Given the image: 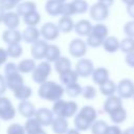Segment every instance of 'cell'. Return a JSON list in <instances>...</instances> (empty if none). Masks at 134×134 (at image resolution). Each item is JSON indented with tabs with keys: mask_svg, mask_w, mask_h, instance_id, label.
Returning a JSON list of instances; mask_svg holds the SVG:
<instances>
[{
	"mask_svg": "<svg viewBox=\"0 0 134 134\" xmlns=\"http://www.w3.org/2000/svg\"><path fill=\"white\" fill-rule=\"evenodd\" d=\"M65 92V88L61 85L55 83L54 81H46L40 84L38 89V95L48 102H57L62 98Z\"/></svg>",
	"mask_w": 134,
	"mask_h": 134,
	"instance_id": "obj_1",
	"label": "cell"
},
{
	"mask_svg": "<svg viewBox=\"0 0 134 134\" xmlns=\"http://www.w3.org/2000/svg\"><path fill=\"white\" fill-rule=\"evenodd\" d=\"M51 74V65L47 61L39 63L35 70L31 72V79L37 84H42L48 81V76Z\"/></svg>",
	"mask_w": 134,
	"mask_h": 134,
	"instance_id": "obj_2",
	"label": "cell"
},
{
	"mask_svg": "<svg viewBox=\"0 0 134 134\" xmlns=\"http://www.w3.org/2000/svg\"><path fill=\"white\" fill-rule=\"evenodd\" d=\"M16 115V109L10 99L5 96H0V118L3 120H10Z\"/></svg>",
	"mask_w": 134,
	"mask_h": 134,
	"instance_id": "obj_3",
	"label": "cell"
},
{
	"mask_svg": "<svg viewBox=\"0 0 134 134\" xmlns=\"http://www.w3.org/2000/svg\"><path fill=\"white\" fill-rule=\"evenodd\" d=\"M60 29L57 24L52 22H46L44 23L40 28V34L46 41H54L60 36Z\"/></svg>",
	"mask_w": 134,
	"mask_h": 134,
	"instance_id": "obj_4",
	"label": "cell"
},
{
	"mask_svg": "<svg viewBox=\"0 0 134 134\" xmlns=\"http://www.w3.org/2000/svg\"><path fill=\"white\" fill-rule=\"evenodd\" d=\"M68 50L73 58L81 59L87 52V43L82 39H73L69 43Z\"/></svg>",
	"mask_w": 134,
	"mask_h": 134,
	"instance_id": "obj_5",
	"label": "cell"
},
{
	"mask_svg": "<svg viewBox=\"0 0 134 134\" xmlns=\"http://www.w3.org/2000/svg\"><path fill=\"white\" fill-rule=\"evenodd\" d=\"M89 14L92 20L96 22H102L109 17V7L97 2L89 8Z\"/></svg>",
	"mask_w": 134,
	"mask_h": 134,
	"instance_id": "obj_6",
	"label": "cell"
},
{
	"mask_svg": "<svg viewBox=\"0 0 134 134\" xmlns=\"http://www.w3.org/2000/svg\"><path fill=\"white\" fill-rule=\"evenodd\" d=\"M94 69V65L89 59H80L75 65V71L77 72L79 76L82 77H88L92 75Z\"/></svg>",
	"mask_w": 134,
	"mask_h": 134,
	"instance_id": "obj_7",
	"label": "cell"
},
{
	"mask_svg": "<svg viewBox=\"0 0 134 134\" xmlns=\"http://www.w3.org/2000/svg\"><path fill=\"white\" fill-rule=\"evenodd\" d=\"M117 94L121 98H130L134 95V83L129 79H122L117 84Z\"/></svg>",
	"mask_w": 134,
	"mask_h": 134,
	"instance_id": "obj_8",
	"label": "cell"
},
{
	"mask_svg": "<svg viewBox=\"0 0 134 134\" xmlns=\"http://www.w3.org/2000/svg\"><path fill=\"white\" fill-rule=\"evenodd\" d=\"M48 46H49V44L46 42V40H39L36 43L31 44L30 53H31L32 59H35V60L45 59Z\"/></svg>",
	"mask_w": 134,
	"mask_h": 134,
	"instance_id": "obj_9",
	"label": "cell"
},
{
	"mask_svg": "<svg viewBox=\"0 0 134 134\" xmlns=\"http://www.w3.org/2000/svg\"><path fill=\"white\" fill-rule=\"evenodd\" d=\"M4 76H5L7 88L12 91H15L16 89H18L19 87L24 85V79H23V76L21 75V73L19 71L13 72V73H9V74H5Z\"/></svg>",
	"mask_w": 134,
	"mask_h": 134,
	"instance_id": "obj_10",
	"label": "cell"
},
{
	"mask_svg": "<svg viewBox=\"0 0 134 134\" xmlns=\"http://www.w3.org/2000/svg\"><path fill=\"white\" fill-rule=\"evenodd\" d=\"M53 114L54 113L52 112V110H49L47 108H40L36 111L35 117L38 119L41 126H49L54 120Z\"/></svg>",
	"mask_w": 134,
	"mask_h": 134,
	"instance_id": "obj_11",
	"label": "cell"
},
{
	"mask_svg": "<svg viewBox=\"0 0 134 134\" xmlns=\"http://www.w3.org/2000/svg\"><path fill=\"white\" fill-rule=\"evenodd\" d=\"M122 98L118 95H111L108 96L107 99L104 103V111L108 114H111L112 112H114L115 110L119 109L122 107Z\"/></svg>",
	"mask_w": 134,
	"mask_h": 134,
	"instance_id": "obj_12",
	"label": "cell"
},
{
	"mask_svg": "<svg viewBox=\"0 0 134 134\" xmlns=\"http://www.w3.org/2000/svg\"><path fill=\"white\" fill-rule=\"evenodd\" d=\"M40 29H38L37 27H32V26H27L26 28H24L23 32H22V39L25 43L28 44H34L37 41L40 40Z\"/></svg>",
	"mask_w": 134,
	"mask_h": 134,
	"instance_id": "obj_13",
	"label": "cell"
},
{
	"mask_svg": "<svg viewBox=\"0 0 134 134\" xmlns=\"http://www.w3.org/2000/svg\"><path fill=\"white\" fill-rule=\"evenodd\" d=\"M2 40L4 43H6L7 45L10 44H16V43H20L22 39V32H20L17 29H6L3 31L2 34Z\"/></svg>",
	"mask_w": 134,
	"mask_h": 134,
	"instance_id": "obj_14",
	"label": "cell"
},
{
	"mask_svg": "<svg viewBox=\"0 0 134 134\" xmlns=\"http://www.w3.org/2000/svg\"><path fill=\"white\" fill-rule=\"evenodd\" d=\"M36 111L37 110L35 108V105L30 103L29 100H22L18 105V112L20 113L21 116L25 118L34 117L36 114Z\"/></svg>",
	"mask_w": 134,
	"mask_h": 134,
	"instance_id": "obj_15",
	"label": "cell"
},
{
	"mask_svg": "<svg viewBox=\"0 0 134 134\" xmlns=\"http://www.w3.org/2000/svg\"><path fill=\"white\" fill-rule=\"evenodd\" d=\"M8 29H17L20 24V16L17 12H6L2 22Z\"/></svg>",
	"mask_w": 134,
	"mask_h": 134,
	"instance_id": "obj_16",
	"label": "cell"
},
{
	"mask_svg": "<svg viewBox=\"0 0 134 134\" xmlns=\"http://www.w3.org/2000/svg\"><path fill=\"white\" fill-rule=\"evenodd\" d=\"M91 76H92V81L98 86L103 85L104 83H106L107 81L110 80L109 79V70L107 68H105V67L95 68Z\"/></svg>",
	"mask_w": 134,
	"mask_h": 134,
	"instance_id": "obj_17",
	"label": "cell"
},
{
	"mask_svg": "<svg viewBox=\"0 0 134 134\" xmlns=\"http://www.w3.org/2000/svg\"><path fill=\"white\" fill-rule=\"evenodd\" d=\"M92 27H93V25L91 24V22H90L89 20L83 19V20L77 21V22L74 24V31H75V34H77L79 36L87 37V36L92 31Z\"/></svg>",
	"mask_w": 134,
	"mask_h": 134,
	"instance_id": "obj_18",
	"label": "cell"
},
{
	"mask_svg": "<svg viewBox=\"0 0 134 134\" xmlns=\"http://www.w3.org/2000/svg\"><path fill=\"white\" fill-rule=\"evenodd\" d=\"M103 47L105 49V51L109 52V53H114L117 50H119L120 48V41L114 37V36H108L103 43Z\"/></svg>",
	"mask_w": 134,
	"mask_h": 134,
	"instance_id": "obj_19",
	"label": "cell"
},
{
	"mask_svg": "<svg viewBox=\"0 0 134 134\" xmlns=\"http://www.w3.org/2000/svg\"><path fill=\"white\" fill-rule=\"evenodd\" d=\"M17 13L20 17H25L37 10V5L34 1H22L17 5Z\"/></svg>",
	"mask_w": 134,
	"mask_h": 134,
	"instance_id": "obj_20",
	"label": "cell"
},
{
	"mask_svg": "<svg viewBox=\"0 0 134 134\" xmlns=\"http://www.w3.org/2000/svg\"><path fill=\"white\" fill-rule=\"evenodd\" d=\"M64 2L59 0H47L45 4V10L49 16L55 17L62 14V6Z\"/></svg>",
	"mask_w": 134,
	"mask_h": 134,
	"instance_id": "obj_21",
	"label": "cell"
},
{
	"mask_svg": "<svg viewBox=\"0 0 134 134\" xmlns=\"http://www.w3.org/2000/svg\"><path fill=\"white\" fill-rule=\"evenodd\" d=\"M74 22L72 20L71 17H68V16H62L60 19H59V22H58V27L60 29L61 32L63 34H68L70 32L71 30L74 29Z\"/></svg>",
	"mask_w": 134,
	"mask_h": 134,
	"instance_id": "obj_22",
	"label": "cell"
},
{
	"mask_svg": "<svg viewBox=\"0 0 134 134\" xmlns=\"http://www.w3.org/2000/svg\"><path fill=\"white\" fill-rule=\"evenodd\" d=\"M51 128L55 134H66L67 131L69 130L67 118H64V117L54 118V120L51 124Z\"/></svg>",
	"mask_w": 134,
	"mask_h": 134,
	"instance_id": "obj_23",
	"label": "cell"
},
{
	"mask_svg": "<svg viewBox=\"0 0 134 134\" xmlns=\"http://www.w3.org/2000/svg\"><path fill=\"white\" fill-rule=\"evenodd\" d=\"M54 69L59 74H62L68 70L71 69V62L68 58L66 57H60L55 62H54Z\"/></svg>",
	"mask_w": 134,
	"mask_h": 134,
	"instance_id": "obj_24",
	"label": "cell"
},
{
	"mask_svg": "<svg viewBox=\"0 0 134 134\" xmlns=\"http://www.w3.org/2000/svg\"><path fill=\"white\" fill-rule=\"evenodd\" d=\"M77 79H79V74L75 71V69L74 70L70 69V70L60 74V82L65 86H68L73 83H77Z\"/></svg>",
	"mask_w": 134,
	"mask_h": 134,
	"instance_id": "obj_25",
	"label": "cell"
},
{
	"mask_svg": "<svg viewBox=\"0 0 134 134\" xmlns=\"http://www.w3.org/2000/svg\"><path fill=\"white\" fill-rule=\"evenodd\" d=\"M14 92V96L17 98V99H19L20 102H22V100H28V98L31 96V94H32V90H31V88L29 87V86H27V85H22L21 87H19L18 89H16L15 91H13Z\"/></svg>",
	"mask_w": 134,
	"mask_h": 134,
	"instance_id": "obj_26",
	"label": "cell"
},
{
	"mask_svg": "<svg viewBox=\"0 0 134 134\" xmlns=\"http://www.w3.org/2000/svg\"><path fill=\"white\" fill-rule=\"evenodd\" d=\"M37 64L35 59H24L21 60L18 64V69L20 73H30L35 70Z\"/></svg>",
	"mask_w": 134,
	"mask_h": 134,
	"instance_id": "obj_27",
	"label": "cell"
},
{
	"mask_svg": "<svg viewBox=\"0 0 134 134\" xmlns=\"http://www.w3.org/2000/svg\"><path fill=\"white\" fill-rule=\"evenodd\" d=\"M99 91L103 95H105L107 97L111 96V95H114V93L117 91V85L113 81L109 80V81H107L106 83H104L103 85L99 86Z\"/></svg>",
	"mask_w": 134,
	"mask_h": 134,
	"instance_id": "obj_28",
	"label": "cell"
},
{
	"mask_svg": "<svg viewBox=\"0 0 134 134\" xmlns=\"http://www.w3.org/2000/svg\"><path fill=\"white\" fill-rule=\"evenodd\" d=\"M73 124H74L75 129L79 130V131H86L89 128H91V125H92V122H90L88 119H86L80 113H77L75 115L74 120H73Z\"/></svg>",
	"mask_w": 134,
	"mask_h": 134,
	"instance_id": "obj_29",
	"label": "cell"
},
{
	"mask_svg": "<svg viewBox=\"0 0 134 134\" xmlns=\"http://www.w3.org/2000/svg\"><path fill=\"white\" fill-rule=\"evenodd\" d=\"M61 57V50L60 48L57 46V45H53V44H50L48 46V49H47V52H46V61L51 63V62H55L59 58Z\"/></svg>",
	"mask_w": 134,
	"mask_h": 134,
	"instance_id": "obj_30",
	"label": "cell"
},
{
	"mask_svg": "<svg viewBox=\"0 0 134 134\" xmlns=\"http://www.w3.org/2000/svg\"><path fill=\"white\" fill-rule=\"evenodd\" d=\"M82 116H84L86 119H88L90 122H94L96 120V116H97V113H96V110L91 107V106H84L80 112H79Z\"/></svg>",
	"mask_w": 134,
	"mask_h": 134,
	"instance_id": "obj_31",
	"label": "cell"
},
{
	"mask_svg": "<svg viewBox=\"0 0 134 134\" xmlns=\"http://www.w3.org/2000/svg\"><path fill=\"white\" fill-rule=\"evenodd\" d=\"M40 21H41V16L37 10L27 15V16H25V17H23V22L27 26L37 27V25L40 23Z\"/></svg>",
	"mask_w": 134,
	"mask_h": 134,
	"instance_id": "obj_32",
	"label": "cell"
},
{
	"mask_svg": "<svg viewBox=\"0 0 134 134\" xmlns=\"http://www.w3.org/2000/svg\"><path fill=\"white\" fill-rule=\"evenodd\" d=\"M6 52L8 54L9 58H13V59H17V58H20L23 53V48L21 46L20 43H16V44H10V45H7V48H6Z\"/></svg>",
	"mask_w": 134,
	"mask_h": 134,
	"instance_id": "obj_33",
	"label": "cell"
},
{
	"mask_svg": "<svg viewBox=\"0 0 134 134\" xmlns=\"http://www.w3.org/2000/svg\"><path fill=\"white\" fill-rule=\"evenodd\" d=\"M109 115H110V119L114 124H121L127 118V111L124 109V107H121V108L115 110L114 112H112Z\"/></svg>",
	"mask_w": 134,
	"mask_h": 134,
	"instance_id": "obj_34",
	"label": "cell"
},
{
	"mask_svg": "<svg viewBox=\"0 0 134 134\" xmlns=\"http://www.w3.org/2000/svg\"><path fill=\"white\" fill-rule=\"evenodd\" d=\"M119 50H121L122 52L130 53L134 51V38L131 37H126L125 39H122L120 41V48Z\"/></svg>",
	"mask_w": 134,
	"mask_h": 134,
	"instance_id": "obj_35",
	"label": "cell"
},
{
	"mask_svg": "<svg viewBox=\"0 0 134 134\" xmlns=\"http://www.w3.org/2000/svg\"><path fill=\"white\" fill-rule=\"evenodd\" d=\"M82 90H83V87L79 83H73L68 86H65V92L70 97L79 96L80 94H82Z\"/></svg>",
	"mask_w": 134,
	"mask_h": 134,
	"instance_id": "obj_36",
	"label": "cell"
},
{
	"mask_svg": "<svg viewBox=\"0 0 134 134\" xmlns=\"http://www.w3.org/2000/svg\"><path fill=\"white\" fill-rule=\"evenodd\" d=\"M24 128H25V131L27 134H30L37 130H39L40 128H42L41 124L38 121V119L34 116V117H30V118H27L25 125H24Z\"/></svg>",
	"mask_w": 134,
	"mask_h": 134,
	"instance_id": "obj_37",
	"label": "cell"
},
{
	"mask_svg": "<svg viewBox=\"0 0 134 134\" xmlns=\"http://www.w3.org/2000/svg\"><path fill=\"white\" fill-rule=\"evenodd\" d=\"M87 45L90 46V47H93V48H96V47H99V46H103V43H104V39L96 36L95 34L93 32H90L88 36H87V41H86Z\"/></svg>",
	"mask_w": 134,
	"mask_h": 134,
	"instance_id": "obj_38",
	"label": "cell"
},
{
	"mask_svg": "<svg viewBox=\"0 0 134 134\" xmlns=\"http://www.w3.org/2000/svg\"><path fill=\"white\" fill-rule=\"evenodd\" d=\"M91 32L95 34L96 36H98V37H100V38H103V39L105 40V39L108 37L109 29H108V27H107L105 24H103V23H97V24L93 25Z\"/></svg>",
	"mask_w": 134,
	"mask_h": 134,
	"instance_id": "obj_39",
	"label": "cell"
},
{
	"mask_svg": "<svg viewBox=\"0 0 134 134\" xmlns=\"http://www.w3.org/2000/svg\"><path fill=\"white\" fill-rule=\"evenodd\" d=\"M108 125L104 120H95L91 125V133L92 134H105Z\"/></svg>",
	"mask_w": 134,
	"mask_h": 134,
	"instance_id": "obj_40",
	"label": "cell"
},
{
	"mask_svg": "<svg viewBox=\"0 0 134 134\" xmlns=\"http://www.w3.org/2000/svg\"><path fill=\"white\" fill-rule=\"evenodd\" d=\"M66 102L64 99H59L57 102L53 103L52 106V112L58 116V117H64V111H65V106H66Z\"/></svg>",
	"mask_w": 134,
	"mask_h": 134,
	"instance_id": "obj_41",
	"label": "cell"
},
{
	"mask_svg": "<svg viewBox=\"0 0 134 134\" xmlns=\"http://www.w3.org/2000/svg\"><path fill=\"white\" fill-rule=\"evenodd\" d=\"M77 111V104L73 100H68L66 102L65 106V111H64V118H69L75 115Z\"/></svg>",
	"mask_w": 134,
	"mask_h": 134,
	"instance_id": "obj_42",
	"label": "cell"
},
{
	"mask_svg": "<svg viewBox=\"0 0 134 134\" xmlns=\"http://www.w3.org/2000/svg\"><path fill=\"white\" fill-rule=\"evenodd\" d=\"M76 14H84L88 10L89 6L86 0H72L71 1Z\"/></svg>",
	"mask_w": 134,
	"mask_h": 134,
	"instance_id": "obj_43",
	"label": "cell"
},
{
	"mask_svg": "<svg viewBox=\"0 0 134 134\" xmlns=\"http://www.w3.org/2000/svg\"><path fill=\"white\" fill-rule=\"evenodd\" d=\"M82 95L86 99H93L96 96V89L91 85H87V86L83 87Z\"/></svg>",
	"mask_w": 134,
	"mask_h": 134,
	"instance_id": "obj_44",
	"label": "cell"
},
{
	"mask_svg": "<svg viewBox=\"0 0 134 134\" xmlns=\"http://www.w3.org/2000/svg\"><path fill=\"white\" fill-rule=\"evenodd\" d=\"M6 134H27L25 131L24 126H21L20 124H12L8 126L6 130Z\"/></svg>",
	"mask_w": 134,
	"mask_h": 134,
	"instance_id": "obj_45",
	"label": "cell"
},
{
	"mask_svg": "<svg viewBox=\"0 0 134 134\" xmlns=\"http://www.w3.org/2000/svg\"><path fill=\"white\" fill-rule=\"evenodd\" d=\"M75 9H74V6L72 4V2H64L63 3V6H62V14L61 16H68V17H71L73 15H75Z\"/></svg>",
	"mask_w": 134,
	"mask_h": 134,
	"instance_id": "obj_46",
	"label": "cell"
},
{
	"mask_svg": "<svg viewBox=\"0 0 134 134\" xmlns=\"http://www.w3.org/2000/svg\"><path fill=\"white\" fill-rule=\"evenodd\" d=\"M19 3L16 0H0V7H2L5 12H9L13 8L17 7Z\"/></svg>",
	"mask_w": 134,
	"mask_h": 134,
	"instance_id": "obj_47",
	"label": "cell"
},
{
	"mask_svg": "<svg viewBox=\"0 0 134 134\" xmlns=\"http://www.w3.org/2000/svg\"><path fill=\"white\" fill-rule=\"evenodd\" d=\"M124 32L127 37L134 38V20L129 21L124 25Z\"/></svg>",
	"mask_w": 134,
	"mask_h": 134,
	"instance_id": "obj_48",
	"label": "cell"
},
{
	"mask_svg": "<svg viewBox=\"0 0 134 134\" xmlns=\"http://www.w3.org/2000/svg\"><path fill=\"white\" fill-rule=\"evenodd\" d=\"M19 71L18 69V65L13 63V62H8L5 64V67H4V74H9V73H13V72H17Z\"/></svg>",
	"mask_w": 134,
	"mask_h": 134,
	"instance_id": "obj_49",
	"label": "cell"
},
{
	"mask_svg": "<svg viewBox=\"0 0 134 134\" xmlns=\"http://www.w3.org/2000/svg\"><path fill=\"white\" fill-rule=\"evenodd\" d=\"M105 134H122V132L118 126H108Z\"/></svg>",
	"mask_w": 134,
	"mask_h": 134,
	"instance_id": "obj_50",
	"label": "cell"
},
{
	"mask_svg": "<svg viewBox=\"0 0 134 134\" xmlns=\"http://www.w3.org/2000/svg\"><path fill=\"white\" fill-rule=\"evenodd\" d=\"M125 61H126V64L129 67L134 68V51L133 52H130V53H127L126 54V58H125Z\"/></svg>",
	"mask_w": 134,
	"mask_h": 134,
	"instance_id": "obj_51",
	"label": "cell"
},
{
	"mask_svg": "<svg viewBox=\"0 0 134 134\" xmlns=\"http://www.w3.org/2000/svg\"><path fill=\"white\" fill-rule=\"evenodd\" d=\"M6 89H7V85H6L5 76L2 75V74H0V96L5 93Z\"/></svg>",
	"mask_w": 134,
	"mask_h": 134,
	"instance_id": "obj_52",
	"label": "cell"
},
{
	"mask_svg": "<svg viewBox=\"0 0 134 134\" xmlns=\"http://www.w3.org/2000/svg\"><path fill=\"white\" fill-rule=\"evenodd\" d=\"M7 58H8V54L6 52V49L0 47V66H2L3 64L6 63Z\"/></svg>",
	"mask_w": 134,
	"mask_h": 134,
	"instance_id": "obj_53",
	"label": "cell"
},
{
	"mask_svg": "<svg viewBox=\"0 0 134 134\" xmlns=\"http://www.w3.org/2000/svg\"><path fill=\"white\" fill-rule=\"evenodd\" d=\"M127 14L132 19H134V3L133 4H130V5H127Z\"/></svg>",
	"mask_w": 134,
	"mask_h": 134,
	"instance_id": "obj_54",
	"label": "cell"
},
{
	"mask_svg": "<svg viewBox=\"0 0 134 134\" xmlns=\"http://www.w3.org/2000/svg\"><path fill=\"white\" fill-rule=\"evenodd\" d=\"M98 2H99V3H102L103 5L107 6V7H110V6H112V5H113L114 0H98Z\"/></svg>",
	"mask_w": 134,
	"mask_h": 134,
	"instance_id": "obj_55",
	"label": "cell"
},
{
	"mask_svg": "<svg viewBox=\"0 0 134 134\" xmlns=\"http://www.w3.org/2000/svg\"><path fill=\"white\" fill-rule=\"evenodd\" d=\"M122 134H134V127H130V128H127Z\"/></svg>",
	"mask_w": 134,
	"mask_h": 134,
	"instance_id": "obj_56",
	"label": "cell"
},
{
	"mask_svg": "<svg viewBox=\"0 0 134 134\" xmlns=\"http://www.w3.org/2000/svg\"><path fill=\"white\" fill-rule=\"evenodd\" d=\"M5 10L2 8V7H0V23L1 22H3V19H4V15H5Z\"/></svg>",
	"mask_w": 134,
	"mask_h": 134,
	"instance_id": "obj_57",
	"label": "cell"
},
{
	"mask_svg": "<svg viewBox=\"0 0 134 134\" xmlns=\"http://www.w3.org/2000/svg\"><path fill=\"white\" fill-rule=\"evenodd\" d=\"M66 134H80V131L76 129H69Z\"/></svg>",
	"mask_w": 134,
	"mask_h": 134,
	"instance_id": "obj_58",
	"label": "cell"
},
{
	"mask_svg": "<svg viewBox=\"0 0 134 134\" xmlns=\"http://www.w3.org/2000/svg\"><path fill=\"white\" fill-rule=\"evenodd\" d=\"M30 134H47L42 128H40L39 130H37V131H35V132H32V133H30Z\"/></svg>",
	"mask_w": 134,
	"mask_h": 134,
	"instance_id": "obj_59",
	"label": "cell"
},
{
	"mask_svg": "<svg viewBox=\"0 0 134 134\" xmlns=\"http://www.w3.org/2000/svg\"><path fill=\"white\" fill-rule=\"evenodd\" d=\"M126 5H130V4H133L134 3V0H121Z\"/></svg>",
	"mask_w": 134,
	"mask_h": 134,
	"instance_id": "obj_60",
	"label": "cell"
},
{
	"mask_svg": "<svg viewBox=\"0 0 134 134\" xmlns=\"http://www.w3.org/2000/svg\"><path fill=\"white\" fill-rule=\"evenodd\" d=\"M16 1H17V2H18V3H20V2H22V1H23V0H16Z\"/></svg>",
	"mask_w": 134,
	"mask_h": 134,
	"instance_id": "obj_61",
	"label": "cell"
},
{
	"mask_svg": "<svg viewBox=\"0 0 134 134\" xmlns=\"http://www.w3.org/2000/svg\"><path fill=\"white\" fill-rule=\"evenodd\" d=\"M59 1H61V2H66V0H59Z\"/></svg>",
	"mask_w": 134,
	"mask_h": 134,
	"instance_id": "obj_62",
	"label": "cell"
},
{
	"mask_svg": "<svg viewBox=\"0 0 134 134\" xmlns=\"http://www.w3.org/2000/svg\"><path fill=\"white\" fill-rule=\"evenodd\" d=\"M133 98H134V95H133Z\"/></svg>",
	"mask_w": 134,
	"mask_h": 134,
	"instance_id": "obj_63",
	"label": "cell"
}]
</instances>
